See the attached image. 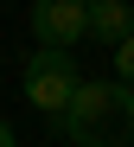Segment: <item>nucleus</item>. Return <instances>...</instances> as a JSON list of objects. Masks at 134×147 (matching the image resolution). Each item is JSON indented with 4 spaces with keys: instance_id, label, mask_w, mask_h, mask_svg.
Wrapping results in <instances>:
<instances>
[{
    "instance_id": "obj_1",
    "label": "nucleus",
    "mask_w": 134,
    "mask_h": 147,
    "mask_svg": "<svg viewBox=\"0 0 134 147\" xmlns=\"http://www.w3.org/2000/svg\"><path fill=\"white\" fill-rule=\"evenodd\" d=\"M70 147H128L134 141V90L115 77H83L70 90V102L51 115Z\"/></svg>"
},
{
    "instance_id": "obj_2",
    "label": "nucleus",
    "mask_w": 134,
    "mask_h": 147,
    "mask_svg": "<svg viewBox=\"0 0 134 147\" xmlns=\"http://www.w3.org/2000/svg\"><path fill=\"white\" fill-rule=\"evenodd\" d=\"M77 83H83V70H77V58L64 45H38V51L26 58V70H19V90H26V102L38 115H58Z\"/></svg>"
},
{
    "instance_id": "obj_3",
    "label": "nucleus",
    "mask_w": 134,
    "mask_h": 147,
    "mask_svg": "<svg viewBox=\"0 0 134 147\" xmlns=\"http://www.w3.org/2000/svg\"><path fill=\"white\" fill-rule=\"evenodd\" d=\"M26 19H32V38L38 45H64L70 51V45L83 38V0H32Z\"/></svg>"
},
{
    "instance_id": "obj_4",
    "label": "nucleus",
    "mask_w": 134,
    "mask_h": 147,
    "mask_svg": "<svg viewBox=\"0 0 134 147\" xmlns=\"http://www.w3.org/2000/svg\"><path fill=\"white\" fill-rule=\"evenodd\" d=\"M128 32H134V7H128V0H83V38L115 45Z\"/></svg>"
},
{
    "instance_id": "obj_5",
    "label": "nucleus",
    "mask_w": 134,
    "mask_h": 147,
    "mask_svg": "<svg viewBox=\"0 0 134 147\" xmlns=\"http://www.w3.org/2000/svg\"><path fill=\"white\" fill-rule=\"evenodd\" d=\"M109 51H115V83H128V90H134V32H128V38H115Z\"/></svg>"
},
{
    "instance_id": "obj_6",
    "label": "nucleus",
    "mask_w": 134,
    "mask_h": 147,
    "mask_svg": "<svg viewBox=\"0 0 134 147\" xmlns=\"http://www.w3.org/2000/svg\"><path fill=\"white\" fill-rule=\"evenodd\" d=\"M0 147H13V128H7V121H0Z\"/></svg>"
}]
</instances>
